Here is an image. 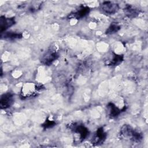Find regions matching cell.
Here are the masks:
<instances>
[{"instance_id": "obj_9", "label": "cell", "mask_w": 148, "mask_h": 148, "mask_svg": "<svg viewBox=\"0 0 148 148\" xmlns=\"http://www.w3.org/2000/svg\"><path fill=\"white\" fill-rule=\"evenodd\" d=\"M90 11V9L88 6H80L77 10L74 12L70 15L71 18H75L76 19H80L86 16Z\"/></svg>"}, {"instance_id": "obj_6", "label": "cell", "mask_w": 148, "mask_h": 148, "mask_svg": "<svg viewBox=\"0 0 148 148\" xmlns=\"http://www.w3.org/2000/svg\"><path fill=\"white\" fill-rule=\"evenodd\" d=\"M101 8L105 13L113 14L119 10V6L116 3L110 1H105L101 4Z\"/></svg>"}, {"instance_id": "obj_5", "label": "cell", "mask_w": 148, "mask_h": 148, "mask_svg": "<svg viewBox=\"0 0 148 148\" xmlns=\"http://www.w3.org/2000/svg\"><path fill=\"white\" fill-rule=\"evenodd\" d=\"M14 102L13 95L10 92H6L1 95L0 99V106L2 109L10 108Z\"/></svg>"}, {"instance_id": "obj_3", "label": "cell", "mask_w": 148, "mask_h": 148, "mask_svg": "<svg viewBox=\"0 0 148 148\" xmlns=\"http://www.w3.org/2000/svg\"><path fill=\"white\" fill-rule=\"evenodd\" d=\"M39 90V87L33 83H26L22 88V96L24 98H29L34 96L38 91Z\"/></svg>"}, {"instance_id": "obj_1", "label": "cell", "mask_w": 148, "mask_h": 148, "mask_svg": "<svg viewBox=\"0 0 148 148\" xmlns=\"http://www.w3.org/2000/svg\"><path fill=\"white\" fill-rule=\"evenodd\" d=\"M120 135L125 139H129L135 142H139L142 139V135L135 131L130 125L124 124L120 130Z\"/></svg>"}, {"instance_id": "obj_7", "label": "cell", "mask_w": 148, "mask_h": 148, "mask_svg": "<svg viewBox=\"0 0 148 148\" xmlns=\"http://www.w3.org/2000/svg\"><path fill=\"white\" fill-rule=\"evenodd\" d=\"M16 23L14 17H6L1 16L0 18V32L3 33L6 31L9 27L13 26Z\"/></svg>"}, {"instance_id": "obj_13", "label": "cell", "mask_w": 148, "mask_h": 148, "mask_svg": "<svg viewBox=\"0 0 148 148\" xmlns=\"http://www.w3.org/2000/svg\"><path fill=\"white\" fill-rule=\"evenodd\" d=\"M123 58L124 57H123V56L122 55L113 54L109 64L112 66L118 65L121 63V62L123 61Z\"/></svg>"}, {"instance_id": "obj_8", "label": "cell", "mask_w": 148, "mask_h": 148, "mask_svg": "<svg viewBox=\"0 0 148 148\" xmlns=\"http://www.w3.org/2000/svg\"><path fill=\"white\" fill-rule=\"evenodd\" d=\"M106 137V133L104 131L103 128H99L98 129L94 135L92 143L95 145L102 144L105 140Z\"/></svg>"}, {"instance_id": "obj_12", "label": "cell", "mask_w": 148, "mask_h": 148, "mask_svg": "<svg viewBox=\"0 0 148 148\" xmlns=\"http://www.w3.org/2000/svg\"><path fill=\"white\" fill-rule=\"evenodd\" d=\"M125 14L129 17H135L139 13L138 9L131 6H128L124 9Z\"/></svg>"}, {"instance_id": "obj_10", "label": "cell", "mask_w": 148, "mask_h": 148, "mask_svg": "<svg viewBox=\"0 0 148 148\" xmlns=\"http://www.w3.org/2000/svg\"><path fill=\"white\" fill-rule=\"evenodd\" d=\"M1 38L4 40H15L17 39H21L23 38V35L21 33H18L16 32H4L1 34Z\"/></svg>"}, {"instance_id": "obj_11", "label": "cell", "mask_w": 148, "mask_h": 148, "mask_svg": "<svg viewBox=\"0 0 148 148\" xmlns=\"http://www.w3.org/2000/svg\"><path fill=\"white\" fill-rule=\"evenodd\" d=\"M107 110L108 114L111 118H115L121 113V110L112 102L108 104Z\"/></svg>"}, {"instance_id": "obj_14", "label": "cell", "mask_w": 148, "mask_h": 148, "mask_svg": "<svg viewBox=\"0 0 148 148\" xmlns=\"http://www.w3.org/2000/svg\"><path fill=\"white\" fill-rule=\"evenodd\" d=\"M120 29V27L116 24H112L106 31V34H113L118 32Z\"/></svg>"}, {"instance_id": "obj_4", "label": "cell", "mask_w": 148, "mask_h": 148, "mask_svg": "<svg viewBox=\"0 0 148 148\" xmlns=\"http://www.w3.org/2000/svg\"><path fill=\"white\" fill-rule=\"evenodd\" d=\"M58 57V54L56 50H49L47 51L42 57L41 63L45 65H50Z\"/></svg>"}, {"instance_id": "obj_15", "label": "cell", "mask_w": 148, "mask_h": 148, "mask_svg": "<svg viewBox=\"0 0 148 148\" xmlns=\"http://www.w3.org/2000/svg\"><path fill=\"white\" fill-rule=\"evenodd\" d=\"M56 124V122L55 121L47 119L45 121V123L42 124V127H43L44 129H48V128H52Z\"/></svg>"}, {"instance_id": "obj_2", "label": "cell", "mask_w": 148, "mask_h": 148, "mask_svg": "<svg viewBox=\"0 0 148 148\" xmlns=\"http://www.w3.org/2000/svg\"><path fill=\"white\" fill-rule=\"evenodd\" d=\"M70 128L73 133L79 136V140L80 141H83L85 139L89 133L88 129L84 125L79 123H75Z\"/></svg>"}]
</instances>
